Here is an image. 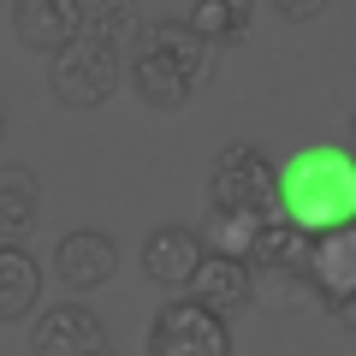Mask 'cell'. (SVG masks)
Segmentation results:
<instances>
[{
  "label": "cell",
  "mask_w": 356,
  "mask_h": 356,
  "mask_svg": "<svg viewBox=\"0 0 356 356\" xmlns=\"http://www.w3.org/2000/svg\"><path fill=\"white\" fill-rule=\"evenodd\" d=\"M273 172H280V214L303 238H321V232L356 220V154L350 149L309 143Z\"/></svg>",
  "instance_id": "1"
},
{
  "label": "cell",
  "mask_w": 356,
  "mask_h": 356,
  "mask_svg": "<svg viewBox=\"0 0 356 356\" xmlns=\"http://www.w3.org/2000/svg\"><path fill=\"white\" fill-rule=\"evenodd\" d=\"M214 72V48L196 36L184 18H161V24H143L131 36V60L125 77L137 89L143 107H161V113H178L196 89Z\"/></svg>",
  "instance_id": "2"
},
{
  "label": "cell",
  "mask_w": 356,
  "mask_h": 356,
  "mask_svg": "<svg viewBox=\"0 0 356 356\" xmlns=\"http://www.w3.org/2000/svg\"><path fill=\"white\" fill-rule=\"evenodd\" d=\"M208 208L214 214H250V220H285L280 214V172L255 143H226L208 172Z\"/></svg>",
  "instance_id": "3"
},
{
  "label": "cell",
  "mask_w": 356,
  "mask_h": 356,
  "mask_svg": "<svg viewBox=\"0 0 356 356\" xmlns=\"http://www.w3.org/2000/svg\"><path fill=\"white\" fill-rule=\"evenodd\" d=\"M119 77H125V48H113V42L95 36V30H77V36L54 54V102L89 113V107H102L119 89Z\"/></svg>",
  "instance_id": "4"
},
{
  "label": "cell",
  "mask_w": 356,
  "mask_h": 356,
  "mask_svg": "<svg viewBox=\"0 0 356 356\" xmlns=\"http://www.w3.org/2000/svg\"><path fill=\"white\" fill-rule=\"evenodd\" d=\"M149 356H232V327L196 297H172L149 327Z\"/></svg>",
  "instance_id": "5"
},
{
  "label": "cell",
  "mask_w": 356,
  "mask_h": 356,
  "mask_svg": "<svg viewBox=\"0 0 356 356\" xmlns=\"http://www.w3.org/2000/svg\"><path fill=\"white\" fill-rule=\"evenodd\" d=\"M297 273L321 291V303H327V309L339 303V297H356V220H350V226L321 232V238H309Z\"/></svg>",
  "instance_id": "6"
},
{
  "label": "cell",
  "mask_w": 356,
  "mask_h": 356,
  "mask_svg": "<svg viewBox=\"0 0 356 356\" xmlns=\"http://www.w3.org/2000/svg\"><path fill=\"white\" fill-rule=\"evenodd\" d=\"M95 350H107V327L83 303H60L30 327V356H95Z\"/></svg>",
  "instance_id": "7"
},
{
  "label": "cell",
  "mask_w": 356,
  "mask_h": 356,
  "mask_svg": "<svg viewBox=\"0 0 356 356\" xmlns=\"http://www.w3.org/2000/svg\"><path fill=\"white\" fill-rule=\"evenodd\" d=\"M83 30V0H13V36L30 54H60Z\"/></svg>",
  "instance_id": "8"
},
{
  "label": "cell",
  "mask_w": 356,
  "mask_h": 356,
  "mask_svg": "<svg viewBox=\"0 0 356 356\" xmlns=\"http://www.w3.org/2000/svg\"><path fill=\"white\" fill-rule=\"evenodd\" d=\"M184 297H196L202 309H214V315H232V309H243L255 297V267L238 261V255H214L202 250V261H196L191 285H184Z\"/></svg>",
  "instance_id": "9"
},
{
  "label": "cell",
  "mask_w": 356,
  "mask_h": 356,
  "mask_svg": "<svg viewBox=\"0 0 356 356\" xmlns=\"http://www.w3.org/2000/svg\"><path fill=\"white\" fill-rule=\"evenodd\" d=\"M113 267H119V250L107 232L83 226V232H65L60 243H54V273H60L72 291H95V285L113 280Z\"/></svg>",
  "instance_id": "10"
},
{
  "label": "cell",
  "mask_w": 356,
  "mask_h": 356,
  "mask_svg": "<svg viewBox=\"0 0 356 356\" xmlns=\"http://www.w3.org/2000/svg\"><path fill=\"white\" fill-rule=\"evenodd\" d=\"M196 261H202V238H196L191 226H154L149 238H143V273H149L161 291H184L196 273Z\"/></svg>",
  "instance_id": "11"
},
{
  "label": "cell",
  "mask_w": 356,
  "mask_h": 356,
  "mask_svg": "<svg viewBox=\"0 0 356 356\" xmlns=\"http://www.w3.org/2000/svg\"><path fill=\"white\" fill-rule=\"evenodd\" d=\"M42 297V267L24 243H0V327L6 321H30Z\"/></svg>",
  "instance_id": "12"
},
{
  "label": "cell",
  "mask_w": 356,
  "mask_h": 356,
  "mask_svg": "<svg viewBox=\"0 0 356 356\" xmlns=\"http://www.w3.org/2000/svg\"><path fill=\"white\" fill-rule=\"evenodd\" d=\"M255 0H184V24L208 42V48H232L250 36Z\"/></svg>",
  "instance_id": "13"
},
{
  "label": "cell",
  "mask_w": 356,
  "mask_h": 356,
  "mask_svg": "<svg viewBox=\"0 0 356 356\" xmlns=\"http://www.w3.org/2000/svg\"><path fill=\"white\" fill-rule=\"evenodd\" d=\"M42 214V184L30 166H6L0 172V243H18Z\"/></svg>",
  "instance_id": "14"
},
{
  "label": "cell",
  "mask_w": 356,
  "mask_h": 356,
  "mask_svg": "<svg viewBox=\"0 0 356 356\" xmlns=\"http://www.w3.org/2000/svg\"><path fill=\"white\" fill-rule=\"evenodd\" d=\"M303 232L297 226H285V220H267L261 232H255V243H250V267L255 273H291V267H303Z\"/></svg>",
  "instance_id": "15"
},
{
  "label": "cell",
  "mask_w": 356,
  "mask_h": 356,
  "mask_svg": "<svg viewBox=\"0 0 356 356\" xmlns=\"http://www.w3.org/2000/svg\"><path fill=\"white\" fill-rule=\"evenodd\" d=\"M83 30L107 36L113 48H131V36L143 30V13H137V0H102V6H95V18H89Z\"/></svg>",
  "instance_id": "16"
},
{
  "label": "cell",
  "mask_w": 356,
  "mask_h": 356,
  "mask_svg": "<svg viewBox=\"0 0 356 356\" xmlns=\"http://www.w3.org/2000/svg\"><path fill=\"white\" fill-rule=\"evenodd\" d=\"M273 13H280V18H291V24H309V18H321V13H327V0H273Z\"/></svg>",
  "instance_id": "17"
},
{
  "label": "cell",
  "mask_w": 356,
  "mask_h": 356,
  "mask_svg": "<svg viewBox=\"0 0 356 356\" xmlns=\"http://www.w3.org/2000/svg\"><path fill=\"white\" fill-rule=\"evenodd\" d=\"M332 321H339L344 332H356V297H339V303H332Z\"/></svg>",
  "instance_id": "18"
},
{
  "label": "cell",
  "mask_w": 356,
  "mask_h": 356,
  "mask_svg": "<svg viewBox=\"0 0 356 356\" xmlns=\"http://www.w3.org/2000/svg\"><path fill=\"white\" fill-rule=\"evenodd\" d=\"M0 137H6V107H0Z\"/></svg>",
  "instance_id": "19"
},
{
  "label": "cell",
  "mask_w": 356,
  "mask_h": 356,
  "mask_svg": "<svg viewBox=\"0 0 356 356\" xmlns=\"http://www.w3.org/2000/svg\"><path fill=\"white\" fill-rule=\"evenodd\" d=\"M350 143H356V113H350Z\"/></svg>",
  "instance_id": "20"
},
{
  "label": "cell",
  "mask_w": 356,
  "mask_h": 356,
  "mask_svg": "<svg viewBox=\"0 0 356 356\" xmlns=\"http://www.w3.org/2000/svg\"><path fill=\"white\" fill-rule=\"evenodd\" d=\"M95 356H113V350H95Z\"/></svg>",
  "instance_id": "21"
}]
</instances>
